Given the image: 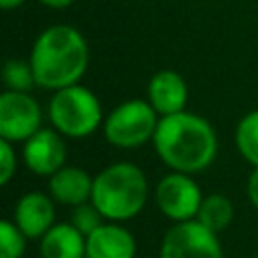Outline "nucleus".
Here are the masks:
<instances>
[{"instance_id":"obj_1","label":"nucleus","mask_w":258,"mask_h":258,"mask_svg":"<svg viewBox=\"0 0 258 258\" xmlns=\"http://www.w3.org/2000/svg\"><path fill=\"white\" fill-rule=\"evenodd\" d=\"M151 141L167 167L189 175L210 167L218 153L214 127L204 117L187 111L159 117Z\"/></svg>"},{"instance_id":"obj_2","label":"nucleus","mask_w":258,"mask_h":258,"mask_svg":"<svg viewBox=\"0 0 258 258\" xmlns=\"http://www.w3.org/2000/svg\"><path fill=\"white\" fill-rule=\"evenodd\" d=\"M28 62L42 89L58 91L77 85L89 64L87 40L69 24L48 26L34 40Z\"/></svg>"},{"instance_id":"obj_3","label":"nucleus","mask_w":258,"mask_h":258,"mask_svg":"<svg viewBox=\"0 0 258 258\" xmlns=\"http://www.w3.org/2000/svg\"><path fill=\"white\" fill-rule=\"evenodd\" d=\"M147 177L141 167L119 161L105 167L93 177L91 202L109 222H125L135 218L147 202Z\"/></svg>"},{"instance_id":"obj_4","label":"nucleus","mask_w":258,"mask_h":258,"mask_svg":"<svg viewBox=\"0 0 258 258\" xmlns=\"http://www.w3.org/2000/svg\"><path fill=\"white\" fill-rule=\"evenodd\" d=\"M48 119L58 133L79 139L95 133L103 119V111L97 95L77 83L54 91L48 103Z\"/></svg>"},{"instance_id":"obj_5","label":"nucleus","mask_w":258,"mask_h":258,"mask_svg":"<svg viewBox=\"0 0 258 258\" xmlns=\"http://www.w3.org/2000/svg\"><path fill=\"white\" fill-rule=\"evenodd\" d=\"M159 115L149 105V101L131 99L121 103L107 115L103 133L111 145L121 149H135L153 139Z\"/></svg>"},{"instance_id":"obj_6","label":"nucleus","mask_w":258,"mask_h":258,"mask_svg":"<svg viewBox=\"0 0 258 258\" xmlns=\"http://www.w3.org/2000/svg\"><path fill=\"white\" fill-rule=\"evenodd\" d=\"M159 258H224V250L216 232L198 220H187L165 232Z\"/></svg>"},{"instance_id":"obj_7","label":"nucleus","mask_w":258,"mask_h":258,"mask_svg":"<svg viewBox=\"0 0 258 258\" xmlns=\"http://www.w3.org/2000/svg\"><path fill=\"white\" fill-rule=\"evenodd\" d=\"M202 200H204L202 189L189 177V173H179V171L167 173L155 185L157 208L165 218L173 220L175 224L196 220Z\"/></svg>"},{"instance_id":"obj_8","label":"nucleus","mask_w":258,"mask_h":258,"mask_svg":"<svg viewBox=\"0 0 258 258\" xmlns=\"http://www.w3.org/2000/svg\"><path fill=\"white\" fill-rule=\"evenodd\" d=\"M40 123V105L28 93L4 91L0 95V139L10 143H24L38 129H42Z\"/></svg>"},{"instance_id":"obj_9","label":"nucleus","mask_w":258,"mask_h":258,"mask_svg":"<svg viewBox=\"0 0 258 258\" xmlns=\"http://www.w3.org/2000/svg\"><path fill=\"white\" fill-rule=\"evenodd\" d=\"M22 159L32 173L50 177L60 167H64L67 145L62 141V133H58L54 127L38 129L32 137L24 141Z\"/></svg>"},{"instance_id":"obj_10","label":"nucleus","mask_w":258,"mask_h":258,"mask_svg":"<svg viewBox=\"0 0 258 258\" xmlns=\"http://www.w3.org/2000/svg\"><path fill=\"white\" fill-rule=\"evenodd\" d=\"M14 224L26 238H42L54 226V204L42 191L24 194L14 208Z\"/></svg>"},{"instance_id":"obj_11","label":"nucleus","mask_w":258,"mask_h":258,"mask_svg":"<svg viewBox=\"0 0 258 258\" xmlns=\"http://www.w3.org/2000/svg\"><path fill=\"white\" fill-rule=\"evenodd\" d=\"M133 234L117 222H103L87 236V258H135Z\"/></svg>"},{"instance_id":"obj_12","label":"nucleus","mask_w":258,"mask_h":258,"mask_svg":"<svg viewBox=\"0 0 258 258\" xmlns=\"http://www.w3.org/2000/svg\"><path fill=\"white\" fill-rule=\"evenodd\" d=\"M149 105L157 111L159 117L185 111L187 103V85L183 77L175 71H159L151 77L147 87Z\"/></svg>"},{"instance_id":"obj_13","label":"nucleus","mask_w":258,"mask_h":258,"mask_svg":"<svg viewBox=\"0 0 258 258\" xmlns=\"http://www.w3.org/2000/svg\"><path fill=\"white\" fill-rule=\"evenodd\" d=\"M48 191L54 202L77 208L85 202H91L93 177L81 167L64 165L48 177Z\"/></svg>"},{"instance_id":"obj_14","label":"nucleus","mask_w":258,"mask_h":258,"mask_svg":"<svg viewBox=\"0 0 258 258\" xmlns=\"http://www.w3.org/2000/svg\"><path fill=\"white\" fill-rule=\"evenodd\" d=\"M42 258H87V236L73 224H54L40 238Z\"/></svg>"},{"instance_id":"obj_15","label":"nucleus","mask_w":258,"mask_h":258,"mask_svg":"<svg viewBox=\"0 0 258 258\" xmlns=\"http://www.w3.org/2000/svg\"><path fill=\"white\" fill-rule=\"evenodd\" d=\"M234 218V206L230 202V198L222 196V194H210L202 200V206L198 210L196 220L200 224H204L206 228H210L212 232H222L230 226Z\"/></svg>"},{"instance_id":"obj_16","label":"nucleus","mask_w":258,"mask_h":258,"mask_svg":"<svg viewBox=\"0 0 258 258\" xmlns=\"http://www.w3.org/2000/svg\"><path fill=\"white\" fill-rule=\"evenodd\" d=\"M234 139H236V147L240 155L248 163L258 167V109L246 113L240 119Z\"/></svg>"},{"instance_id":"obj_17","label":"nucleus","mask_w":258,"mask_h":258,"mask_svg":"<svg viewBox=\"0 0 258 258\" xmlns=\"http://www.w3.org/2000/svg\"><path fill=\"white\" fill-rule=\"evenodd\" d=\"M2 79H4L6 91H20V93H26L32 85H36L30 62L20 60V58H8V60L4 62Z\"/></svg>"},{"instance_id":"obj_18","label":"nucleus","mask_w":258,"mask_h":258,"mask_svg":"<svg viewBox=\"0 0 258 258\" xmlns=\"http://www.w3.org/2000/svg\"><path fill=\"white\" fill-rule=\"evenodd\" d=\"M26 250V236L22 230L10 222L2 220L0 222V258H22Z\"/></svg>"},{"instance_id":"obj_19","label":"nucleus","mask_w":258,"mask_h":258,"mask_svg":"<svg viewBox=\"0 0 258 258\" xmlns=\"http://www.w3.org/2000/svg\"><path fill=\"white\" fill-rule=\"evenodd\" d=\"M103 216H101V212L95 208V204L93 202H85V204H81V206H77L75 210H73V218H71V224L81 232V234H85V236H89L91 232H95L101 224H103Z\"/></svg>"},{"instance_id":"obj_20","label":"nucleus","mask_w":258,"mask_h":258,"mask_svg":"<svg viewBox=\"0 0 258 258\" xmlns=\"http://www.w3.org/2000/svg\"><path fill=\"white\" fill-rule=\"evenodd\" d=\"M16 171V153L12 149V143L6 139H0V183L6 185Z\"/></svg>"},{"instance_id":"obj_21","label":"nucleus","mask_w":258,"mask_h":258,"mask_svg":"<svg viewBox=\"0 0 258 258\" xmlns=\"http://www.w3.org/2000/svg\"><path fill=\"white\" fill-rule=\"evenodd\" d=\"M248 198L250 204L258 210V167H254V171L248 177Z\"/></svg>"},{"instance_id":"obj_22","label":"nucleus","mask_w":258,"mask_h":258,"mask_svg":"<svg viewBox=\"0 0 258 258\" xmlns=\"http://www.w3.org/2000/svg\"><path fill=\"white\" fill-rule=\"evenodd\" d=\"M40 4H44V6H50V8H67V6H71L75 0H38Z\"/></svg>"},{"instance_id":"obj_23","label":"nucleus","mask_w":258,"mask_h":258,"mask_svg":"<svg viewBox=\"0 0 258 258\" xmlns=\"http://www.w3.org/2000/svg\"><path fill=\"white\" fill-rule=\"evenodd\" d=\"M20 4H24V0H0V6L4 10H12V8H18Z\"/></svg>"},{"instance_id":"obj_24","label":"nucleus","mask_w":258,"mask_h":258,"mask_svg":"<svg viewBox=\"0 0 258 258\" xmlns=\"http://www.w3.org/2000/svg\"><path fill=\"white\" fill-rule=\"evenodd\" d=\"M252 258H258V256H252Z\"/></svg>"}]
</instances>
